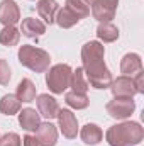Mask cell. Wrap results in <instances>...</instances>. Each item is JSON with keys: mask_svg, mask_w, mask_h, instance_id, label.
<instances>
[{"mask_svg": "<svg viewBox=\"0 0 144 146\" xmlns=\"http://www.w3.org/2000/svg\"><path fill=\"white\" fill-rule=\"evenodd\" d=\"M104 46L97 41L87 42L81 49V58L87 70V82L95 88H107L112 83L110 72L104 63Z\"/></svg>", "mask_w": 144, "mask_h": 146, "instance_id": "6da1fadb", "label": "cell"}, {"mask_svg": "<svg viewBox=\"0 0 144 146\" xmlns=\"http://www.w3.org/2000/svg\"><path fill=\"white\" fill-rule=\"evenodd\" d=\"M143 139V127L137 122H122L107 131V141L112 146L137 145Z\"/></svg>", "mask_w": 144, "mask_h": 146, "instance_id": "7a4b0ae2", "label": "cell"}, {"mask_svg": "<svg viewBox=\"0 0 144 146\" xmlns=\"http://www.w3.org/2000/svg\"><path fill=\"white\" fill-rule=\"evenodd\" d=\"M19 61L24 66L31 68L32 72L41 73L49 66L51 58H49V54L46 51H42L39 48H34L31 44H26V46H22L19 49Z\"/></svg>", "mask_w": 144, "mask_h": 146, "instance_id": "3957f363", "label": "cell"}, {"mask_svg": "<svg viewBox=\"0 0 144 146\" xmlns=\"http://www.w3.org/2000/svg\"><path fill=\"white\" fill-rule=\"evenodd\" d=\"M71 73L73 72L68 65H56V66H53L49 70V73H48V76H46L49 90L54 92V94H63L70 87Z\"/></svg>", "mask_w": 144, "mask_h": 146, "instance_id": "277c9868", "label": "cell"}, {"mask_svg": "<svg viewBox=\"0 0 144 146\" xmlns=\"http://www.w3.org/2000/svg\"><path fill=\"white\" fill-rule=\"evenodd\" d=\"M108 114L115 119H124L127 115L132 114L134 110V102L131 97H117L115 100H112L110 104H107Z\"/></svg>", "mask_w": 144, "mask_h": 146, "instance_id": "5b68a950", "label": "cell"}, {"mask_svg": "<svg viewBox=\"0 0 144 146\" xmlns=\"http://www.w3.org/2000/svg\"><path fill=\"white\" fill-rule=\"evenodd\" d=\"M58 121H59V127L63 131V134L66 138H76V133H78V124H76V117L73 115L71 110L68 109H63V110H58Z\"/></svg>", "mask_w": 144, "mask_h": 146, "instance_id": "8992f818", "label": "cell"}, {"mask_svg": "<svg viewBox=\"0 0 144 146\" xmlns=\"http://www.w3.org/2000/svg\"><path fill=\"white\" fill-rule=\"evenodd\" d=\"M36 141L41 146H54L58 139V131L51 122H42L36 129Z\"/></svg>", "mask_w": 144, "mask_h": 146, "instance_id": "52a82bcc", "label": "cell"}, {"mask_svg": "<svg viewBox=\"0 0 144 146\" xmlns=\"http://www.w3.org/2000/svg\"><path fill=\"white\" fill-rule=\"evenodd\" d=\"M20 19L19 7L14 0H3L0 3V22L3 26H14Z\"/></svg>", "mask_w": 144, "mask_h": 146, "instance_id": "ba28073f", "label": "cell"}, {"mask_svg": "<svg viewBox=\"0 0 144 146\" xmlns=\"http://www.w3.org/2000/svg\"><path fill=\"white\" fill-rule=\"evenodd\" d=\"M37 109H39V114L46 119H54L58 115V110H59V106L56 102V99H53L51 95L48 94H41L37 97Z\"/></svg>", "mask_w": 144, "mask_h": 146, "instance_id": "9c48e42d", "label": "cell"}, {"mask_svg": "<svg viewBox=\"0 0 144 146\" xmlns=\"http://www.w3.org/2000/svg\"><path fill=\"white\" fill-rule=\"evenodd\" d=\"M112 92H114L115 97H132L134 94H137V88H136V83L131 78L120 76L114 82Z\"/></svg>", "mask_w": 144, "mask_h": 146, "instance_id": "30bf717a", "label": "cell"}, {"mask_svg": "<svg viewBox=\"0 0 144 146\" xmlns=\"http://www.w3.org/2000/svg\"><path fill=\"white\" fill-rule=\"evenodd\" d=\"M115 7H117V5L108 3V2H105V0H95V2H93V7H92L93 17L98 19L100 22H108L110 19H114Z\"/></svg>", "mask_w": 144, "mask_h": 146, "instance_id": "8fae6325", "label": "cell"}, {"mask_svg": "<svg viewBox=\"0 0 144 146\" xmlns=\"http://www.w3.org/2000/svg\"><path fill=\"white\" fill-rule=\"evenodd\" d=\"M58 10H59V7H58L56 0H39L37 2V12L48 24L54 22Z\"/></svg>", "mask_w": 144, "mask_h": 146, "instance_id": "7c38bea8", "label": "cell"}, {"mask_svg": "<svg viewBox=\"0 0 144 146\" xmlns=\"http://www.w3.org/2000/svg\"><path fill=\"white\" fill-rule=\"evenodd\" d=\"M20 31H22V34H24V36H27V37H39L41 34H44L46 26H44L39 19L27 17V19H24V21H22Z\"/></svg>", "mask_w": 144, "mask_h": 146, "instance_id": "4fadbf2b", "label": "cell"}, {"mask_svg": "<svg viewBox=\"0 0 144 146\" xmlns=\"http://www.w3.org/2000/svg\"><path fill=\"white\" fill-rule=\"evenodd\" d=\"M80 136H81V139L87 145H98L102 141V138H104V133H102V129L97 124H87L81 129Z\"/></svg>", "mask_w": 144, "mask_h": 146, "instance_id": "5bb4252c", "label": "cell"}, {"mask_svg": "<svg viewBox=\"0 0 144 146\" xmlns=\"http://www.w3.org/2000/svg\"><path fill=\"white\" fill-rule=\"evenodd\" d=\"M17 99L22 102H32L36 99V87L29 78H24L19 85H17Z\"/></svg>", "mask_w": 144, "mask_h": 146, "instance_id": "9a60e30c", "label": "cell"}, {"mask_svg": "<svg viewBox=\"0 0 144 146\" xmlns=\"http://www.w3.org/2000/svg\"><path fill=\"white\" fill-rule=\"evenodd\" d=\"M19 122L26 131H36L39 122V114L34 109H24L19 115Z\"/></svg>", "mask_w": 144, "mask_h": 146, "instance_id": "2e32d148", "label": "cell"}, {"mask_svg": "<svg viewBox=\"0 0 144 146\" xmlns=\"http://www.w3.org/2000/svg\"><path fill=\"white\" fill-rule=\"evenodd\" d=\"M0 110L7 115H12V114H17L20 110V100L17 99V95H3L2 100H0Z\"/></svg>", "mask_w": 144, "mask_h": 146, "instance_id": "e0dca14e", "label": "cell"}, {"mask_svg": "<svg viewBox=\"0 0 144 146\" xmlns=\"http://www.w3.org/2000/svg\"><path fill=\"white\" fill-rule=\"evenodd\" d=\"M70 87H73V92H78V94H85V92H87V88H88V82H87V78H85V72H83V68H76V72L71 73Z\"/></svg>", "mask_w": 144, "mask_h": 146, "instance_id": "ac0fdd59", "label": "cell"}, {"mask_svg": "<svg viewBox=\"0 0 144 146\" xmlns=\"http://www.w3.org/2000/svg\"><path fill=\"white\" fill-rule=\"evenodd\" d=\"M120 70L126 75H131L134 72H141V58L137 54H126L120 65Z\"/></svg>", "mask_w": 144, "mask_h": 146, "instance_id": "d6986e66", "label": "cell"}, {"mask_svg": "<svg viewBox=\"0 0 144 146\" xmlns=\"http://www.w3.org/2000/svg\"><path fill=\"white\" fill-rule=\"evenodd\" d=\"M19 37H20V33L14 26H5L0 31V42L3 46H14V44H17Z\"/></svg>", "mask_w": 144, "mask_h": 146, "instance_id": "ffe728a7", "label": "cell"}, {"mask_svg": "<svg viewBox=\"0 0 144 146\" xmlns=\"http://www.w3.org/2000/svg\"><path fill=\"white\" fill-rule=\"evenodd\" d=\"M97 34H98L100 39H104L105 42H112V41H115L119 37V29L114 24H110V22H104V24L98 26Z\"/></svg>", "mask_w": 144, "mask_h": 146, "instance_id": "44dd1931", "label": "cell"}, {"mask_svg": "<svg viewBox=\"0 0 144 146\" xmlns=\"http://www.w3.org/2000/svg\"><path fill=\"white\" fill-rule=\"evenodd\" d=\"M66 9L71 10L78 19H83L90 14V7L85 0H66Z\"/></svg>", "mask_w": 144, "mask_h": 146, "instance_id": "7402d4cb", "label": "cell"}, {"mask_svg": "<svg viewBox=\"0 0 144 146\" xmlns=\"http://www.w3.org/2000/svg\"><path fill=\"white\" fill-rule=\"evenodd\" d=\"M54 21H56L61 27H65V29H66V27H71V26H75L80 19L73 14L71 10H68V9L65 7L63 10H58V14H56V19H54Z\"/></svg>", "mask_w": 144, "mask_h": 146, "instance_id": "603a6c76", "label": "cell"}, {"mask_svg": "<svg viewBox=\"0 0 144 146\" xmlns=\"http://www.w3.org/2000/svg\"><path fill=\"white\" fill-rule=\"evenodd\" d=\"M88 97L85 94H78V92H68L66 94V104L71 106L75 109H85L88 106Z\"/></svg>", "mask_w": 144, "mask_h": 146, "instance_id": "cb8c5ba5", "label": "cell"}, {"mask_svg": "<svg viewBox=\"0 0 144 146\" xmlns=\"http://www.w3.org/2000/svg\"><path fill=\"white\" fill-rule=\"evenodd\" d=\"M0 146H20V138L15 133H9L0 138Z\"/></svg>", "mask_w": 144, "mask_h": 146, "instance_id": "d4e9b609", "label": "cell"}, {"mask_svg": "<svg viewBox=\"0 0 144 146\" xmlns=\"http://www.w3.org/2000/svg\"><path fill=\"white\" fill-rule=\"evenodd\" d=\"M10 80V68L5 60H0V85H7Z\"/></svg>", "mask_w": 144, "mask_h": 146, "instance_id": "484cf974", "label": "cell"}, {"mask_svg": "<svg viewBox=\"0 0 144 146\" xmlns=\"http://www.w3.org/2000/svg\"><path fill=\"white\" fill-rule=\"evenodd\" d=\"M22 145H24V146H39V145H37V141H36V138H34V136H31V134H27V136L22 139Z\"/></svg>", "mask_w": 144, "mask_h": 146, "instance_id": "4316f807", "label": "cell"}, {"mask_svg": "<svg viewBox=\"0 0 144 146\" xmlns=\"http://www.w3.org/2000/svg\"><path fill=\"white\" fill-rule=\"evenodd\" d=\"M87 2H95V0H87Z\"/></svg>", "mask_w": 144, "mask_h": 146, "instance_id": "83f0119b", "label": "cell"}]
</instances>
